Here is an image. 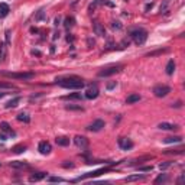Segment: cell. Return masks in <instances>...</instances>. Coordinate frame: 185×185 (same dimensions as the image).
<instances>
[{
  "label": "cell",
  "instance_id": "obj_25",
  "mask_svg": "<svg viewBox=\"0 0 185 185\" xmlns=\"http://www.w3.org/2000/svg\"><path fill=\"white\" fill-rule=\"evenodd\" d=\"M142 97L139 96V94H130L127 98H126V104H133V103H136V101H139Z\"/></svg>",
  "mask_w": 185,
  "mask_h": 185
},
{
  "label": "cell",
  "instance_id": "obj_46",
  "mask_svg": "<svg viewBox=\"0 0 185 185\" xmlns=\"http://www.w3.org/2000/svg\"><path fill=\"white\" fill-rule=\"evenodd\" d=\"M182 181H184V174H182V175H181V177L178 178V181H177V182H178V184H181Z\"/></svg>",
  "mask_w": 185,
  "mask_h": 185
},
{
  "label": "cell",
  "instance_id": "obj_41",
  "mask_svg": "<svg viewBox=\"0 0 185 185\" xmlns=\"http://www.w3.org/2000/svg\"><path fill=\"white\" fill-rule=\"evenodd\" d=\"M6 43H10V30H6Z\"/></svg>",
  "mask_w": 185,
  "mask_h": 185
},
{
  "label": "cell",
  "instance_id": "obj_3",
  "mask_svg": "<svg viewBox=\"0 0 185 185\" xmlns=\"http://www.w3.org/2000/svg\"><path fill=\"white\" fill-rule=\"evenodd\" d=\"M1 75L12 78V80H22V81H28V80H32L35 77L33 72H7V71H3Z\"/></svg>",
  "mask_w": 185,
  "mask_h": 185
},
{
  "label": "cell",
  "instance_id": "obj_16",
  "mask_svg": "<svg viewBox=\"0 0 185 185\" xmlns=\"http://www.w3.org/2000/svg\"><path fill=\"white\" fill-rule=\"evenodd\" d=\"M45 177H46V172H35V174H32L29 177V181L30 182H38V181L43 179Z\"/></svg>",
  "mask_w": 185,
  "mask_h": 185
},
{
  "label": "cell",
  "instance_id": "obj_17",
  "mask_svg": "<svg viewBox=\"0 0 185 185\" xmlns=\"http://www.w3.org/2000/svg\"><path fill=\"white\" fill-rule=\"evenodd\" d=\"M6 43L4 42H0V64H3L6 61V56H7V49H6Z\"/></svg>",
  "mask_w": 185,
  "mask_h": 185
},
{
  "label": "cell",
  "instance_id": "obj_22",
  "mask_svg": "<svg viewBox=\"0 0 185 185\" xmlns=\"http://www.w3.org/2000/svg\"><path fill=\"white\" fill-rule=\"evenodd\" d=\"M19 101H20V97H14V98L9 100V101L4 104V107H6V109H13V107H16V106L19 104Z\"/></svg>",
  "mask_w": 185,
  "mask_h": 185
},
{
  "label": "cell",
  "instance_id": "obj_11",
  "mask_svg": "<svg viewBox=\"0 0 185 185\" xmlns=\"http://www.w3.org/2000/svg\"><path fill=\"white\" fill-rule=\"evenodd\" d=\"M74 143L78 148H81V149H87L88 148V139L84 138V136H75L74 138Z\"/></svg>",
  "mask_w": 185,
  "mask_h": 185
},
{
  "label": "cell",
  "instance_id": "obj_43",
  "mask_svg": "<svg viewBox=\"0 0 185 185\" xmlns=\"http://www.w3.org/2000/svg\"><path fill=\"white\" fill-rule=\"evenodd\" d=\"M0 88H7V90H10V88H13V85H10V84H0Z\"/></svg>",
  "mask_w": 185,
  "mask_h": 185
},
{
  "label": "cell",
  "instance_id": "obj_26",
  "mask_svg": "<svg viewBox=\"0 0 185 185\" xmlns=\"http://www.w3.org/2000/svg\"><path fill=\"white\" fill-rule=\"evenodd\" d=\"M42 20H46V14H45L43 10H39L35 14V22H42Z\"/></svg>",
  "mask_w": 185,
  "mask_h": 185
},
{
  "label": "cell",
  "instance_id": "obj_45",
  "mask_svg": "<svg viewBox=\"0 0 185 185\" xmlns=\"http://www.w3.org/2000/svg\"><path fill=\"white\" fill-rule=\"evenodd\" d=\"M0 139H1V140H7V135H4V133L1 132V133H0Z\"/></svg>",
  "mask_w": 185,
  "mask_h": 185
},
{
  "label": "cell",
  "instance_id": "obj_20",
  "mask_svg": "<svg viewBox=\"0 0 185 185\" xmlns=\"http://www.w3.org/2000/svg\"><path fill=\"white\" fill-rule=\"evenodd\" d=\"M9 12H10L9 6H7L6 3H0V19L6 17V16L9 14Z\"/></svg>",
  "mask_w": 185,
  "mask_h": 185
},
{
  "label": "cell",
  "instance_id": "obj_39",
  "mask_svg": "<svg viewBox=\"0 0 185 185\" xmlns=\"http://www.w3.org/2000/svg\"><path fill=\"white\" fill-rule=\"evenodd\" d=\"M139 171H142V172H148V171H152V165H151V166H140V168H139Z\"/></svg>",
  "mask_w": 185,
  "mask_h": 185
},
{
  "label": "cell",
  "instance_id": "obj_7",
  "mask_svg": "<svg viewBox=\"0 0 185 185\" xmlns=\"http://www.w3.org/2000/svg\"><path fill=\"white\" fill-rule=\"evenodd\" d=\"M98 94H100L98 87H97L96 84H93V85H90V87L87 88V91H85V98H88V100H94V98L98 97Z\"/></svg>",
  "mask_w": 185,
  "mask_h": 185
},
{
  "label": "cell",
  "instance_id": "obj_27",
  "mask_svg": "<svg viewBox=\"0 0 185 185\" xmlns=\"http://www.w3.org/2000/svg\"><path fill=\"white\" fill-rule=\"evenodd\" d=\"M17 120H19V122H23V123H29V122H30V117H29L26 113H19V114H17Z\"/></svg>",
  "mask_w": 185,
  "mask_h": 185
},
{
  "label": "cell",
  "instance_id": "obj_10",
  "mask_svg": "<svg viewBox=\"0 0 185 185\" xmlns=\"http://www.w3.org/2000/svg\"><path fill=\"white\" fill-rule=\"evenodd\" d=\"M38 151H39L42 155H49V153H51V151H52V146H51V143H49V142L43 140V142H41V143H39Z\"/></svg>",
  "mask_w": 185,
  "mask_h": 185
},
{
  "label": "cell",
  "instance_id": "obj_21",
  "mask_svg": "<svg viewBox=\"0 0 185 185\" xmlns=\"http://www.w3.org/2000/svg\"><path fill=\"white\" fill-rule=\"evenodd\" d=\"M165 71H166L168 75H172V74H174V71H175V62H174V59H169V61H168Z\"/></svg>",
  "mask_w": 185,
  "mask_h": 185
},
{
  "label": "cell",
  "instance_id": "obj_29",
  "mask_svg": "<svg viewBox=\"0 0 185 185\" xmlns=\"http://www.w3.org/2000/svg\"><path fill=\"white\" fill-rule=\"evenodd\" d=\"M168 179H169V178H168V175H166V174H161V175L155 179V184H161V182L164 184V182H166Z\"/></svg>",
  "mask_w": 185,
  "mask_h": 185
},
{
  "label": "cell",
  "instance_id": "obj_49",
  "mask_svg": "<svg viewBox=\"0 0 185 185\" xmlns=\"http://www.w3.org/2000/svg\"><path fill=\"white\" fill-rule=\"evenodd\" d=\"M4 96H6V93H3V91H0V98H3Z\"/></svg>",
  "mask_w": 185,
  "mask_h": 185
},
{
  "label": "cell",
  "instance_id": "obj_38",
  "mask_svg": "<svg viewBox=\"0 0 185 185\" xmlns=\"http://www.w3.org/2000/svg\"><path fill=\"white\" fill-rule=\"evenodd\" d=\"M171 165H172L171 162H164V164H161V165H159V168H161V169H168Z\"/></svg>",
  "mask_w": 185,
  "mask_h": 185
},
{
  "label": "cell",
  "instance_id": "obj_31",
  "mask_svg": "<svg viewBox=\"0 0 185 185\" xmlns=\"http://www.w3.org/2000/svg\"><path fill=\"white\" fill-rule=\"evenodd\" d=\"M111 28H113L114 30H122V29H123V25H122L119 20H113V22H111Z\"/></svg>",
  "mask_w": 185,
  "mask_h": 185
},
{
  "label": "cell",
  "instance_id": "obj_33",
  "mask_svg": "<svg viewBox=\"0 0 185 185\" xmlns=\"http://www.w3.org/2000/svg\"><path fill=\"white\" fill-rule=\"evenodd\" d=\"M101 1H103V0H94V1H93V3H91V4L88 6V10H90V12L96 10V9H97V6H98V4H100Z\"/></svg>",
  "mask_w": 185,
  "mask_h": 185
},
{
  "label": "cell",
  "instance_id": "obj_42",
  "mask_svg": "<svg viewBox=\"0 0 185 185\" xmlns=\"http://www.w3.org/2000/svg\"><path fill=\"white\" fill-rule=\"evenodd\" d=\"M116 87V81H113V83H109L107 84V90H113Z\"/></svg>",
  "mask_w": 185,
  "mask_h": 185
},
{
  "label": "cell",
  "instance_id": "obj_9",
  "mask_svg": "<svg viewBox=\"0 0 185 185\" xmlns=\"http://www.w3.org/2000/svg\"><path fill=\"white\" fill-rule=\"evenodd\" d=\"M117 142H119L120 149H123V151H129V149L133 148V142L130 139H127V138H120Z\"/></svg>",
  "mask_w": 185,
  "mask_h": 185
},
{
  "label": "cell",
  "instance_id": "obj_37",
  "mask_svg": "<svg viewBox=\"0 0 185 185\" xmlns=\"http://www.w3.org/2000/svg\"><path fill=\"white\" fill-rule=\"evenodd\" d=\"M62 166H64V168H74V164H72L71 161H64Z\"/></svg>",
  "mask_w": 185,
  "mask_h": 185
},
{
  "label": "cell",
  "instance_id": "obj_8",
  "mask_svg": "<svg viewBox=\"0 0 185 185\" xmlns=\"http://www.w3.org/2000/svg\"><path fill=\"white\" fill-rule=\"evenodd\" d=\"M106 126V123H104V120H101V119H97V120H94L87 129L90 130V132H100L103 127Z\"/></svg>",
  "mask_w": 185,
  "mask_h": 185
},
{
  "label": "cell",
  "instance_id": "obj_50",
  "mask_svg": "<svg viewBox=\"0 0 185 185\" xmlns=\"http://www.w3.org/2000/svg\"><path fill=\"white\" fill-rule=\"evenodd\" d=\"M0 166H1V164H0Z\"/></svg>",
  "mask_w": 185,
  "mask_h": 185
},
{
  "label": "cell",
  "instance_id": "obj_34",
  "mask_svg": "<svg viewBox=\"0 0 185 185\" xmlns=\"http://www.w3.org/2000/svg\"><path fill=\"white\" fill-rule=\"evenodd\" d=\"M168 49H158V51H153V52H149L146 56H155V55H161V54H164V52H166Z\"/></svg>",
  "mask_w": 185,
  "mask_h": 185
},
{
  "label": "cell",
  "instance_id": "obj_2",
  "mask_svg": "<svg viewBox=\"0 0 185 185\" xmlns=\"http://www.w3.org/2000/svg\"><path fill=\"white\" fill-rule=\"evenodd\" d=\"M129 33H130V38L133 39V42L136 45H143L146 42V39H148V32L145 29H142V28L132 29Z\"/></svg>",
  "mask_w": 185,
  "mask_h": 185
},
{
  "label": "cell",
  "instance_id": "obj_36",
  "mask_svg": "<svg viewBox=\"0 0 185 185\" xmlns=\"http://www.w3.org/2000/svg\"><path fill=\"white\" fill-rule=\"evenodd\" d=\"M169 3H171V0H164V3L161 4V13H164V12H166V9H168V6H169Z\"/></svg>",
  "mask_w": 185,
  "mask_h": 185
},
{
  "label": "cell",
  "instance_id": "obj_14",
  "mask_svg": "<svg viewBox=\"0 0 185 185\" xmlns=\"http://www.w3.org/2000/svg\"><path fill=\"white\" fill-rule=\"evenodd\" d=\"M0 132L7 133L9 136H14V135H16V133L12 130V127L9 126V123H7V122H1V123H0Z\"/></svg>",
  "mask_w": 185,
  "mask_h": 185
},
{
  "label": "cell",
  "instance_id": "obj_24",
  "mask_svg": "<svg viewBox=\"0 0 185 185\" xmlns=\"http://www.w3.org/2000/svg\"><path fill=\"white\" fill-rule=\"evenodd\" d=\"M140 179H145V175H142V174H136V175H130V177H126V178H124V181H126V182L140 181Z\"/></svg>",
  "mask_w": 185,
  "mask_h": 185
},
{
  "label": "cell",
  "instance_id": "obj_35",
  "mask_svg": "<svg viewBox=\"0 0 185 185\" xmlns=\"http://www.w3.org/2000/svg\"><path fill=\"white\" fill-rule=\"evenodd\" d=\"M48 181L49 182H65V179L64 178H59V177H49Z\"/></svg>",
  "mask_w": 185,
  "mask_h": 185
},
{
  "label": "cell",
  "instance_id": "obj_47",
  "mask_svg": "<svg viewBox=\"0 0 185 185\" xmlns=\"http://www.w3.org/2000/svg\"><path fill=\"white\" fill-rule=\"evenodd\" d=\"M152 6H153V3H151V4H146V7H145V10H149V9H151Z\"/></svg>",
  "mask_w": 185,
  "mask_h": 185
},
{
  "label": "cell",
  "instance_id": "obj_13",
  "mask_svg": "<svg viewBox=\"0 0 185 185\" xmlns=\"http://www.w3.org/2000/svg\"><path fill=\"white\" fill-rule=\"evenodd\" d=\"M158 127H159L161 130H177V129H178V126H177L175 123H168V122H162V123H159Z\"/></svg>",
  "mask_w": 185,
  "mask_h": 185
},
{
  "label": "cell",
  "instance_id": "obj_48",
  "mask_svg": "<svg viewBox=\"0 0 185 185\" xmlns=\"http://www.w3.org/2000/svg\"><path fill=\"white\" fill-rule=\"evenodd\" d=\"M32 54H33V55H41V52H39V51H35V49L32 51Z\"/></svg>",
  "mask_w": 185,
  "mask_h": 185
},
{
  "label": "cell",
  "instance_id": "obj_18",
  "mask_svg": "<svg viewBox=\"0 0 185 185\" xmlns=\"http://www.w3.org/2000/svg\"><path fill=\"white\" fill-rule=\"evenodd\" d=\"M164 143H181L182 142V138L181 136H169V138H165L162 139Z\"/></svg>",
  "mask_w": 185,
  "mask_h": 185
},
{
  "label": "cell",
  "instance_id": "obj_44",
  "mask_svg": "<svg viewBox=\"0 0 185 185\" xmlns=\"http://www.w3.org/2000/svg\"><path fill=\"white\" fill-rule=\"evenodd\" d=\"M61 25V17L58 16V17H55V26H59Z\"/></svg>",
  "mask_w": 185,
  "mask_h": 185
},
{
  "label": "cell",
  "instance_id": "obj_32",
  "mask_svg": "<svg viewBox=\"0 0 185 185\" xmlns=\"http://www.w3.org/2000/svg\"><path fill=\"white\" fill-rule=\"evenodd\" d=\"M65 109H67V110H77V111H84V107H81V106H72V104H69V106H65Z\"/></svg>",
  "mask_w": 185,
  "mask_h": 185
},
{
  "label": "cell",
  "instance_id": "obj_12",
  "mask_svg": "<svg viewBox=\"0 0 185 185\" xmlns=\"http://www.w3.org/2000/svg\"><path fill=\"white\" fill-rule=\"evenodd\" d=\"M93 30L97 36H106V28L100 23V22H94L93 23Z\"/></svg>",
  "mask_w": 185,
  "mask_h": 185
},
{
  "label": "cell",
  "instance_id": "obj_19",
  "mask_svg": "<svg viewBox=\"0 0 185 185\" xmlns=\"http://www.w3.org/2000/svg\"><path fill=\"white\" fill-rule=\"evenodd\" d=\"M55 142H56V145H58V146H68V145H69V138L58 136V138L55 139Z\"/></svg>",
  "mask_w": 185,
  "mask_h": 185
},
{
  "label": "cell",
  "instance_id": "obj_40",
  "mask_svg": "<svg viewBox=\"0 0 185 185\" xmlns=\"http://www.w3.org/2000/svg\"><path fill=\"white\" fill-rule=\"evenodd\" d=\"M165 153H178V155H181V153H182V149H177V151H165Z\"/></svg>",
  "mask_w": 185,
  "mask_h": 185
},
{
  "label": "cell",
  "instance_id": "obj_5",
  "mask_svg": "<svg viewBox=\"0 0 185 185\" xmlns=\"http://www.w3.org/2000/svg\"><path fill=\"white\" fill-rule=\"evenodd\" d=\"M107 171H109V168H100V169H97V171L87 172V174H84V175L78 177L77 179H74V182H78V181H83V179H87V178H94V177H98V175H101V174H104V172H107Z\"/></svg>",
  "mask_w": 185,
  "mask_h": 185
},
{
  "label": "cell",
  "instance_id": "obj_23",
  "mask_svg": "<svg viewBox=\"0 0 185 185\" xmlns=\"http://www.w3.org/2000/svg\"><path fill=\"white\" fill-rule=\"evenodd\" d=\"M81 98H83L81 93H71V94L62 97V100H81Z\"/></svg>",
  "mask_w": 185,
  "mask_h": 185
},
{
  "label": "cell",
  "instance_id": "obj_30",
  "mask_svg": "<svg viewBox=\"0 0 185 185\" xmlns=\"http://www.w3.org/2000/svg\"><path fill=\"white\" fill-rule=\"evenodd\" d=\"M25 151H26V146H25V145H17V146H14V148L12 149L13 153H22V152H25Z\"/></svg>",
  "mask_w": 185,
  "mask_h": 185
},
{
  "label": "cell",
  "instance_id": "obj_28",
  "mask_svg": "<svg viewBox=\"0 0 185 185\" xmlns=\"http://www.w3.org/2000/svg\"><path fill=\"white\" fill-rule=\"evenodd\" d=\"M74 22H75V19H74L72 16H68V17L65 19V23H64V26H65L67 29H69V28H72V26H74Z\"/></svg>",
  "mask_w": 185,
  "mask_h": 185
},
{
  "label": "cell",
  "instance_id": "obj_4",
  "mask_svg": "<svg viewBox=\"0 0 185 185\" xmlns=\"http://www.w3.org/2000/svg\"><path fill=\"white\" fill-rule=\"evenodd\" d=\"M123 69V65H120V64H117V65H111V67H107V68H103L101 71H98V77L100 78H106V77H111V75H114V74H117V72H120Z\"/></svg>",
  "mask_w": 185,
  "mask_h": 185
},
{
  "label": "cell",
  "instance_id": "obj_15",
  "mask_svg": "<svg viewBox=\"0 0 185 185\" xmlns=\"http://www.w3.org/2000/svg\"><path fill=\"white\" fill-rule=\"evenodd\" d=\"M10 166L14 169H29V165L22 161H13V162H10Z\"/></svg>",
  "mask_w": 185,
  "mask_h": 185
},
{
  "label": "cell",
  "instance_id": "obj_6",
  "mask_svg": "<svg viewBox=\"0 0 185 185\" xmlns=\"http://www.w3.org/2000/svg\"><path fill=\"white\" fill-rule=\"evenodd\" d=\"M152 93H153L155 97L162 98V97H165V96H168L171 93V88L168 85H156V87H153V91Z\"/></svg>",
  "mask_w": 185,
  "mask_h": 185
},
{
  "label": "cell",
  "instance_id": "obj_1",
  "mask_svg": "<svg viewBox=\"0 0 185 185\" xmlns=\"http://www.w3.org/2000/svg\"><path fill=\"white\" fill-rule=\"evenodd\" d=\"M55 83L62 87V88H68V90H81L84 87V81L83 78L77 77V75H68V77H59L55 80Z\"/></svg>",
  "mask_w": 185,
  "mask_h": 185
}]
</instances>
